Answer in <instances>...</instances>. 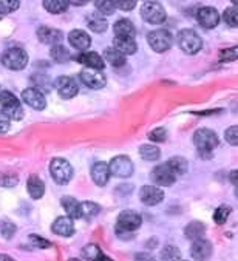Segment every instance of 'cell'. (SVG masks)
<instances>
[{"label": "cell", "instance_id": "1", "mask_svg": "<svg viewBox=\"0 0 238 261\" xmlns=\"http://www.w3.org/2000/svg\"><path fill=\"white\" fill-rule=\"evenodd\" d=\"M141 224H142V218H141V215L138 212H135V211H124L118 217L115 232L122 240H131L133 238L131 232L139 229Z\"/></svg>", "mask_w": 238, "mask_h": 261}, {"label": "cell", "instance_id": "2", "mask_svg": "<svg viewBox=\"0 0 238 261\" xmlns=\"http://www.w3.org/2000/svg\"><path fill=\"white\" fill-rule=\"evenodd\" d=\"M0 107L2 112L14 121H20L23 118V109L20 106V100L11 91H0Z\"/></svg>", "mask_w": 238, "mask_h": 261}, {"label": "cell", "instance_id": "3", "mask_svg": "<svg viewBox=\"0 0 238 261\" xmlns=\"http://www.w3.org/2000/svg\"><path fill=\"white\" fill-rule=\"evenodd\" d=\"M176 39H178V46L186 55H195L203 46L201 37L194 30H181Z\"/></svg>", "mask_w": 238, "mask_h": 261}, {"label": "cell", "instance_id": "4", "mask_svg": "<svg viewBox=\"0 0 238 261\" xmlns=\"http://www.w3.org/2000/svg\"><path fill=\"white\" fill-rule=\"evenodd\" d=\"M194 144L195 147L200 150L201 154H204L206 151H212L218 147V136L215 132L209 130V128H198L194 133Z\"/></svg>", "mask_w": 238, "mask_h": 261}, {"label": "cell", "instance_id": "5", "mask_svg": "<svg viewBox=\"0 0 238 261\" xmlns=\"http://www.w3.org/2000/svg\"><path fill=\"white\" fill-rule=\"evenodd\" d=\"M2 64L7 68L14 70V71L23 70L27 67V64H28V55L25 53V49H22V48H17V46L10 48V49L5 51L4 56H2Z\"/></svg>", "mask_w": 238, "mask_h": 261}, {"label": "cell", "instance_id": "6", "mask_svg": "<svg viewBox=\"0 0 238 261\" xmlns=\"http://www.w3.org/2000/svg\"><path fill=\"white\" fill-rule=\"evenodd\" d=\"M50 173L58 184H68L73 178V167L64 158H55L50 164Z\"/></svg>", "mask_w": 238, "mask_h": 261}, {"label": "cell", "instance_id": "7", "mask_svg": "<svg viewBox=\"0 0 238 261\" xmlns=\"http://www.w3.org/2000/svg\"><path fill=\"white\" fill-rule=\"evenodd\" d=\"M149 45L152 46V49H155L156 53H164V51L170 49L172 43H173V37L167 30H155L152 33H149L147 36Z\"/></svg>", "mask_w": 238, "mask_h": 261}, {"label": "cell", "instance_id": "8", "mask_svg": "<svg viewBox=\"0 0 238 261\" xmlns=\"http://www.w3.org/2000/svg\"><path fill=\"white\" fill-rule=\"evenodd\" d=\"M141 16L149 23L160 25V23H163L166 20L167 14H166V10L163 8L161 4H158V2H146V4H142Z\"/></svg>", "mask_w": 238, "mask_h": 261}, {"label": "cell", "instance_id": "9", "mask_svg": "<svg viewBox=\"0 0 238 261\" xmlns=\"http://www.w3.org/2000/svg\"><path fill=\"white\" fill-rule=\"evenodd\" d=\"M109 172L116 178H128L133 173V163L125 154L116 156L109 164Z\"/></svg>", "mask_w": 238, "mask_h": 261}, {"label": "cell", "instance_id": "10", "mask_svg": "<svg viewBox=\"0 0 238 261\" xmlns=\"http://www.w3.org/2000/svg\"><path fill=\"white\" fill-rule=\"evenodd\" d=\"M79 79L84 85L93 90H101L107 84L104 73L101 70H93V68H84L79 74Z\"/></svg>", "mask_w": 238, "mask_h": 261}, {"label": "cell", "instance_id": "11", "mask_svg": "<svg viewBox=\"0 0 238 261\" xmlns=\"http://www.w3.org/2000/svg\"><path fill=\"white\" fill-rule=\"evenodd\" d=\"M150 179L161 187H169L176 181V175L173 173V170L170 169L169 164H160L156 166L152 173H150Z\"/></svg>", "mask_w": 238, "mask_h": 261}, {"label": "cell", "instance_id": "12", "mask_svg": "<svg viewBox=\"0 0 238 261\" xmlns=\"http://www.w3.org/2000/svg\"><path fill=\"white\" fill-rule=\"evenodd\" d=\"M212 243L206 238H198L194 240L192 247H190V255L195 261H206L212 255Z\"/></svg>", "mask_w": 238, "mask_h": 261}, {"label": "cell", "instance_id": "13", "mask_svg": "<svg viewBox=\"0 0 238 261\" xmlns=\"http://www.w3.org/2000/svg\"><path fill=\"white\" fill-rule=\"evenodd\" d=\"M139 198H141V202L144 205L152 207V205L160 204L164 199V192L160 187H155V186H144L139 190Z\"/></svg>", "mask_w": 238, "mask_h": 261}, {"label": "cell", "instance_id": "14", "mask_svg": "<svg viewBox=\"0 0 238 261\" xmlns=\"http://www.w3.org/2000/svg\"><path fill=\"white\" fill-rule=\"evenodd\" d=\"M197 20L201 27L212 30L220 22V14L214 7H203L197 11Z\"/></svg>", "mask_w": 238, "mask_h": 261}, {"label": "cell", "instance_id": "15", "mask_svg": "<svg viewBox=\"0 0 238 261\" xmlns=\"http://www.w3.org/2000/svg\"><path fill=\"white\" fill-rule=\"evenodd\" d=\"M55 85H56L58 93H59L61 97H64V99H71V97H74V96L77 94V91H79V87H77V84L74 82V79H71V77H68V76H59V77L56 79Z\"/></svg>", "mask_w": 238, "mask_h": 261}, {"label": "cell", "instance_id": "16", "mask_svg": "<svg viewBox=\"0 0 238 261\" xmlns=\"http://www.w3.org/2000/svg\"><path fill=\"white\" fill-rule=\"evenodd\" d=\"M22 100H25L28 106L34 110H43L46 106L45 96L37 88H27L22 91Z\"/></svg>", "mask_w": 238, "mask_h": 261}, {"label": "cell", "instance_id": "17", "mask_svg": "<svg viewBox=\"0 0 238 261\" xmlns=\"http://www.w3.org/2000/svg\"><path fill=\"white\" fill-rule=\"evenodd\" d=\"M51 230H53V233H56L59 237L68 238V237H71L74 233V223H73V220L70 217H59L53 223Z\"/></svg>", "mask_w": 238, "mask_h": 261}, {"label": "cell", "instance_id": "18", "mask_svg": "<svg viewBox=\"0 0 238 261\" xmlns=\"http://www.w3.org/2000/svg\"><path fill=\"white\" fill-rule=\"evenodd\" d=\"M37 37L42 43L46 45H59V42L62 40V33L59 30L50 28V27H40L37 30Z\"/></svg>", "mask_w": 238, "mask_h": 261}, {"label": "cell", "instance_id": "19", "mask_svg": "<svg viewBox=\"0 0 238 261\" xmlns=\"http://www.w3.org/2000/svg\"><path fill=\"white\" fill-rule=\"evenodd\" d=\"M81 64H84L87 68H93V70H102L105 67L104 59L98 55V53H93V51H85V53H81L76 58Z\"/></svg>", "mask_w": 238, "mask_h": 261}, {"label": "cell", "instance_id": "20", "mask_svg": "<svg viewBox=\"0 0 238 261\" xmlns=\"http://www.w3.org/2000/svg\"><path fill=\"white\" fill-rule=\"evenodd\" d=\"M91 178L94 181V184L99 186V187H104L109 179H110V172H109V164L105 163H96L93 167H91Z\"/></svg>", "mask_w": 238, "mask_h": 261}, {"label": "cell", "instance_id": "21", "mask_svg": "<svg viewBox=\"0 0 238 261\" xmlns=\"http://www.w3.org/2000/svg\"><path fill=\"white\" fill-rule=\"evenodd\" d=\"M68 42L71 43V46H74L79 51H84V49H87L91 45L90 36L85 31H82V30H73L68 34Z\"/></svg>", "mask_w": 238, "mask_h": 261}, {"label": "cell", "instance_id": "22", "mask_svg": "<svg viewBox=\"0 0 238 261\" xmlns=\"http://www.w3.org/2000/svg\"><path fill=\"white\" fill-rule=\"evenodd\" d=\"M113 48L116 51H119L122 56H125V55H135L138 45H136L135 39H130V37H115Z\"/></svg>", "mask_w": 238, "mask_h": 261}, {"label": "cell", "instance_id": "23", "mask_svg": "<svg viewBox=\"0 0 238 261\" xmlns=\"http://www.w3.org/2000/svg\"><path fill=\"white\" fill-rule=\"evenodd\" d=\"M27 190L33 199H40L45 193V184L39 176L31 175L27 181Z\"/></svg>", "mask_w": 238, "mask_h": 261}, {"label": "cell", "instance_id": "24", "mask_svg": "<svg viewBox=\"0 0 238 261\" xmlns=\"http://www.w3.org/2000/svg\"><path fill=\"white\" fill-rule=\"evenodd\" d=\"M113 30H115L116 37H130V39H133L135 34H136L135 25H133L128 19H121V20H118V22L115 23Z\"/></svg>", "mask_w": 238, "mask_h": 261}, {"label": "cell", "instance_id": "25", "mask_svg": "<svg viewBox=\"0 0 238 261\" xmlns=\"http://www.w3.org/2000/svg\"><path fill=\"white\" fill-rule=\"evenodd\" d=\"M61 204H62V207L65 208V212L68 214V217L71 220H81V215H79L81 202L77 199H74L73 196H62Z\"/></svg>", "mask_w": 238, "mask_h": 261}, {"label": "cell", "instance_id": "26", "mask_svg": "<svg viewBox=\"0 0 238 261\" xmlns=\"http://www.w3.org/2000/svg\"><path fill=\"white\" fill-rule=\"evenodd\" d=\"M87 25L94 33H104L107 30V19L99 13H94L87 17Z\"/></svg>", "mask_w": 238, "mask_h": 261}, {"label": "cell", "instance_id": "27", "mask_svg": "<svg viewBox=\"0 0 238 261\" xmlns=\"http://www.w3.org/2000/svg\"><path fill=\"white\" fill-rule=\"evenodd\" d=\"M206 233V226L201 223V221H190L186 229H184V235L189 238V240H198V238H203Z\"/></svg>", "mask_w": 238, "mask_h": 261}, {"label": "cell", "instance_id": "28", "mask_svg": "<svg viewBox=\"0 0 238 261\" xmlns=\"http://www.w3.org/2000/svg\"><path fill=\"white\" fill-rule=\"evenodd\" d=\"M99 212H101V207H99L96 202L85 201V202H81V205H79V215H81V218H84V220L94 218Z\"/></svg>", "mask_w": 238, "mask_h": 261}, {"label": "cell", "instance_id": "29", "mask_svg": "<svg viewBox=\"0 0 238 261\" xmlns=\"http://www.w3.org/2000/svg\"><path fill=\"white\" fill-rule=\"evenodd\" d=\"M68 5L70 2H67V0H45L43 2V8L51 14L65 13L68 10Z\"/></svg>", "mask_w": 238, "mask_h": 261}, {"label": "cell", "instance_id": "30", "mask_svg": "<svg viewBox=\"0 0 238 261\" xmlns=\"http://www.w3.org/2000/svg\"><path fill=\"white\" fill-rule=\"evenodd\" d=\"M139 154H141V158L146 160V161H156V160H160L161 151L156 145L144 144V145L139 147Z\"/></svg>", "mask_w": 238, "mask_h": 261}, {"label": "cell", "instance_id": "31", "mask_svg": "<svg viewBox=\"0 0 238 261\" xmlns=\"http://www.w3.org/2000/svg\"><path fill=\"white\" fill-rule=\"evenodd\" d=\"M104 56H105V61L113 65V67H122L125 64V56H122L119 51H116L113 46L110 48H105L104 51Z\"/></svg>", "mask_w": 238, "mask_h": 261}, {"label": "cell", "instance_id": "32", "mask_svg": "<svg viewBox=\"0 0 238 261\" xmlns=\"http://www.w3.org/2000/svg\"><path fill=\"white\" fill-rule=\"evenodd\" d=\"M160 258H161V261H178V259H181V250L176 246L169 244L161 250Z\"/></svg>", "mask_w": 238, "mask_h": 261}, {"label": "cell", "instance_id": "33", "mask_svg": "<svg viewBox=\"0 0 238 261\" xmlns=\"http://www.w3.org/2000/svg\"><path fill=\"white\" fill-rule=\"evenodd\" d=\"M51 58L53 61H56L58 64H65L70 61V53H68V49L62 45H55L51 48Z\"/></svg>", "mask_w": 238, "mask_h": 261}, {"label": "cell", "instance_id": "34", "mask_svg": "<svg viewBox=\"0 0 238 261\" xmlns=\"http://www.w3.org/2000/svg\"><path fill=\"white\" fill-rule=\"evenodd\" d=\"M167 164L170 166V169L173 170V173L176 176L184 175L187 172V161L184 158H181V156H173V158H170V161Z\"/></svg>", "mask_w": 238, "mask_h": 261}, {"label": "cell", "instance_id": "35", "mask_svg": "<svg viewBox=\"0 0 238 261\" xmlns=\"http://www.w3.org/2000/svg\"><path fill=\"white\" fill-rule=\"evenodd\" d=\"M17 232V227L10 220H0V233L4 235L5 240H11Z\"/></svg>", "mask_w": 238, "mask_h": 261}, {"label": "cell", "instance_id": "36", "mask_svg": "<svg viewBox=\"0 0 238 261\" xmlns=\"http://www.w3.org/2000/svg\"><path fill=\"white\" fill-rule=\"evenodd\" d=\"M230 212H232V208H230L229 205H224V204H223V205L217 207V211L214 212V221H215L217 224L223 226V224L227 221Z\"/></svg>", "mask_w": 238, "mask_h": 261}, {"label": "cell", "instance_id": "37", "mask_svg": "<svg viewBox=\"0 0 238 261\" xmlns=\"http://www.w3.org/2000/svg\"><path fill=\"white\" fill-rule=\"evenodd\" d=\"M102 253V250L96 246V244H87L82 249V256L88 261H96L99 258V255Z\"/></svg>", "mask_w": 238, "mask_h": 261}, {"label": "cell", "instance_id": "38", "mask_svg": "<svg viewBox=\"0 0 238 261\" xmlns=\"http://www.w3.org/2000/svg\"><path fill=\"white\" fill-rule=\"evenodd\" d=\"M223 20H224L229 27H232V28H235V27L238 25L236 2H233V7H230V8H227V10L224 11V14H223Z\"/></svg>", "mask_w": 238, "mask_h": 261}, {"label": "cell", "instance_id": "39", "mask_svg": "<svg viewBox=\"0 0 238 261\" xmlns=\"http://www.w3.org/2000/svg\"><path fill=\"white\" fill-rule=\"evenodd\" d=\"M236 56H238V48L232 46V48H226V49L220 51L218 61L220 62H232V61H236Z\"/></svg>", "mask_w": 238, "mask_h": 261}, {"label": "cell", "instance_id": "40", "mask_svg": "<svg viewBox=\"0 0 238 261\" xmlns=\"http://www.w3.org/2000/svg\"><path fill=\"white\" fill-rule=\"evenodd\" d=\"M94 7H96V10L99 11V14H107V16H110V14H113L115 13V10H116V7H115V2H110V0H98L96 4H94Z\"/></svg>", "mask_w": 238, "mask_h": 261}, {"label": "cell", "instance_id": "41", "mask_svg": "<svg viewBox=\"0 0 238 261\" xmlns=\"http://www.w3.org/2000/svg\"><path fill=\"white\" fill-rule=\"evenodd\" d=\"M20 7L17 0H0V14H10Z\"/></svg>", "mask_w": 238, "mask_h": 261}, {"label": "cell", "instance_id": "42", "mask_svg": "<svg viewBox=\"0 0 238 261\" xmlns=\"http://www.w3.org/2000/svg\"><path fill=\"white\" fill-rule=\"evenodd\" d=\"M19 184V176L0 173V187H14Z\"/></svg>", "mask_w": 238, "mask_h": 261}, {"label": "cell", "instance_id": "43", "mask_svg": "<svg viewBox=\"0 0 238 261\" xmlns=\"http://www.w3.org/2000/svg\"><path fill=\"white\" fill-rule=\"evenodd\" d=\"M30 241H31V244H33L34 247H37V249H48V247H51V243H50L48 240H45L43 237H39V235H36V233L30 235Z\"/></svg>", "mask_w": 238, "mask_h": 261}, {"label": "cell", "instance_id": "44", "mask_svg": "<svg viewBox=\"0 0 238 261\" xmlns=\"http://www.w3.org/2000/svg\"><path fill=\"white\" fill-rule=\"evenodd\" d=\"M166 138H167V130L164 127H158L149 133V139L155 141V142H163V141H166Z\"/></svg>", "mask_w": 238, "mask_h": 261}, {"label": "cell", "instance_id": "45", "mask_svg": "<svg viewBox=\"0 0 238 261\" xmlns=\"http://www.w3.org/2000/svg\"><path fill=\"white\" fill-rule=\"evenodd\" d=\"M224 138L230 145H236L238 144V127L236 125L229 127L224 133Z\"/></svg>", "mask_w": 238, "mask_h": 261}, {"label": "cell", "instance_id": "46", "mask_svg": "<svg viewBox=\"0 0 238 261\" xmlns=\"http://www.w3.org/2000/svg\"><path fill=\"white\" fill-rule=\"evenodd\" d=\"M115 7L122 11H130L136 7V2L135 0H121V2H115Z\"/></svg>", "mask_w": 238, "mask_h": 261}, {"label": "cell", "instance_id": "47", "mask_svg": "<svg viewBox=\"0 0 238 261\" xmlns=\"http://www.w3.org/2000/svg\"><path fill=\"white\" fill-rule=\"evenodd\" d=\"M10 118L4 113L0 112V133H7L10 130Z\"/></svg>", "mask_w": 238, "mask_h": 261}, {"label": "cell", "instance_id": "48", "mask_svg": "<svg viewBox=\"0 0 238 261\" xmlns=\"http://www.w3.org/2000/svg\"><path fill=\"white\" fill-rule=\"evenodd\" d=\"M135 261H155V258L147 252H139L135 255Z\"/></svg>", "mask_w": 238, "mask_h": 261}, {"label": "cell", "instance_id": "49", "mask_svg": "<svg viewBox=\"0 0 238 261\" xmlns=\"http://www.w3.org/2000/svg\"><path fill=\"white\" fill-rule=\"evenodd\" d=\"M236 176H238V172H236V170H232V172H230V175H229L230 182H232L233 186H236Z\"/></svg>", "mask_w": 238, "mask_h": 261}, {"label": "cell", "instance_id": "50", "mask_svg": "<svg viewBox=\"0 0 238 261\" xmlns=\"http://www.w3.org/2000/svg\"><path fill=\"white\" fill-rule=\"evenodd\" d=\"M0 261H16L13 256L10 255H5V253H0Z\"/></svg>", "mask_w": 238, "mask_h": 261}, {"label": "cell", "instance_id": "51", "mask_svg": "<svg viewBox=\"0 0 238 261\" xmlns=\"http://www.w3.org/2000/svg\"><path fill=\"white\" fill-rule=\"evenodd\" d=\"M96 261H113V259H112L110 256H107V255H105V253L102 252V253L99 255V258H98Z\"/></svg>", "mask_w": 238, "mask_h": 261}, {"label": "cell", "instance_id": "52", "mask_svg": "<svg viewBox=\"0 0 238 261\" xmlns=\"http://www.w3.org/2000/svg\"><path fill=\"white\" fill-rule=\"evenodd\" d=\"M73 5H85L87 2H71Z\"/></svg>", "mask_w": 238, "mask_h": 261}, {"label": "cell", "instance_id": "53", "mask_svg": "<svg viewBox=\"0 0 238 261\" xmlns=\"http://www.w3.org/2000/svg\"><path fill=\"white\" fill-rule=\"evenodd\" d=\"M68 261H79V259H76V258H71V259H68Z\"/></svg>", "mask_w": 238, "mask_h": 261}, {"label": "cell", "instance_id": "54", "mask_svg": "<svg viewBox=\"0 0 238 261\" xmlns=\"http://www.w3.org/2000/svg\"><path fill=\"white\" fill-rule=\"evenodd\" d=\"M178 261H187V259H178Z\"/></svg>", "mask_w": 238, "mask_h": 261}]
</instances>
